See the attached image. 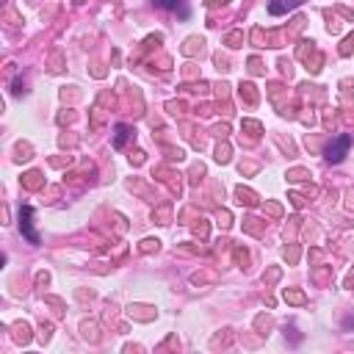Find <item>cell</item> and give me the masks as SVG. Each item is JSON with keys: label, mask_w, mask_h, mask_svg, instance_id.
<instances>
[{"label": "cell", "mask_w": 354, "mask_h": 354, "mask_svg": "<svg viewBox=\"0 0 354 354\" xmlns=\"http://www.w3.org/2000/svg\"><path fill=\"white\" fill-rule=\"evenodd\" d=\"M352 147V136H340L338 141H335L332 147H329V153H326V158L332 160V163H338V160H343V155H346V150Z\"/></svg>", "instance_id": "cell-1"}, {"label": "cell", "mask_w": 354, "mask_h": 354, "mask_svg": "<svg viewBox=\"0 0 354 354\" xmlns=\"http://www.w3.org/2000/svg\"><path fill=\"white\" fill-rule=\"evenodd\" d=\"M20 227H22V233H25V238H28L31 243H39V236H36L34 227H31V208L20 210Z\"/></svg>", "instance_id": "cell-2"}, {"label": "cell", "mask_w": 354, "mask_h": 354, "mask_svg": "<svg viewBox=\"0 0 354 354\" xmlns=\"http://www.w3.org/2000/svg\"><path fill=\"white\" fill-rule=\"evenodd\" d=\"M127 136H130V127H125V125H122V127H117V141H114V144H117V147H122V144H125V139H127Z\"/></svg>", "instance_id": "cell-3"}, {"label": "cell", "mask_w": 354, "mask_h": 354, "mask_svg": "<svg viewBox=\"0 0 354 354\" xmlns=\"http://www.w3.org/2000/svg\"><path fill=\"white\" fill-rule=\"evenodd\" d=\"M160 8H177V0H155Z\"/></svg>", "instance_id": "cell-4"}]
</instances>
